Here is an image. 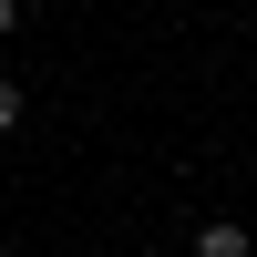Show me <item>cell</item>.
Here are the masks:
<instances>
[{"label": "cell", "mask_w": 257, "mask_h": 257, "mask_svg": "<svg viewBox=\"0 0 257 257\" xmlns=\"http://www.w3.org/2000/svg\"><path fill=\"white\" fill-rule=\"evenodd\" d=\"M21 113H31V93H21V82H11V72H0V134H11V123H21Z\"/></svg>", "instance_id": "2"}, {"label": "cell", "mask_w": 257, "mask_h": 257, "mask_svg": "<svg viewBox=\"0 0 257 257\" xmlns=\"http://www.w3.org/2000/svg\"><path fill=\"white\" fill-rule=\"evenodd\" d=\"M196 257H257V237H247L237 216H206L196 226Z\"/></svg>", "instance_id": "1"}, {"label": "cell", "mask_w": 257, "mask_h": 257, "mask_svg": "<svg viewBox=\"0 0 257 257\" xmlns=\"http://www.w3.org/2000/svg\"><path fill=\"white\" fill-rule=\"evenodd\" d=\"M21 21H31V0H0V41H11V31H21Z\"/></svg>", "instance_id": "3"}]
</instances>
